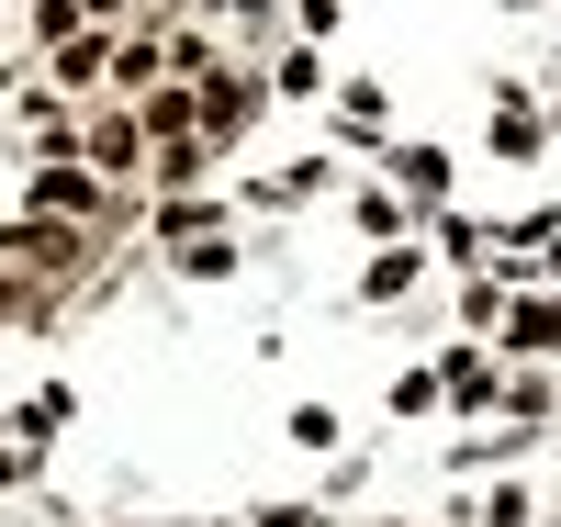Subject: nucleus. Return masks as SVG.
Segmentation results:
<instances>
[{
  "instance_id": "1",
  "label": "nucleus",
  "mask_w": 561,
  "mask_h": 527,
  "mask_svg": "<svg viewBox=\"0 0 561 527\" xmlns=\"http://www.w3.org/2000/svg\"><path fill=\"white\" fill-rule=\"evenodd\" d=\"M90 203H102V180H90V169H45V180H34V214H90Z\"/></svg>"
},
{
  "instance_id": "3",
  "label": "nucleus",
  "mask_w": 561,
  "mask_h": 527,
  "mask_svg": "<svg viewBox=\"0 0 561 527\" xmlns=\"http://www.w3.org/2000/svg\"><path fill=\"white\" fill-rule=\"evenodd\" d=\"M12 248H23V259H45V270H68V259H79V248H68V225H23Z\"/></svg>"
},
{
  "instance_id": "2",
  "label": "nucleus",
  "mask_w": 561,
  "mask_h": 527,
  "mask_svg": "<svg viewBox=\"0 0 561 527\" xmlns=\"http://www.w3.org/2000/svg\"><path fill=\"white\" fill-rule=\"evenodd\" d=\"M248 102H259V90H237V79H214V90H203V124H214V135H237V124H248Z\"/></svg>"
}]
</instances>
